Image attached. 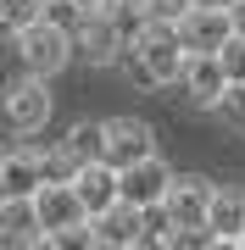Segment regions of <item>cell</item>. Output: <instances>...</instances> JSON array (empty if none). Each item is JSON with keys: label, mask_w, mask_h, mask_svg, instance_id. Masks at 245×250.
Instances as JSON below:
<instances>
[{"label": "cell", "mask_w": 245, "mask_h": 250, "mask_svg": "<svg viewBox=\"0 0 245 250\" xmlns=\"http://www.w3.org/2000/svg\"><path fill=\"white\" fill-rule=\"evenodd\" d=\"M184 56H190V50L178 45V28H173V22H145V28H139V34L117 50V72L134 83V89L162 95V89L178 83Z\"/></svg>", "instance_id": "obj_1"}, {"label": "cell", "mask_w": 245, "mask_h": 250, "mask_svg": "<svg viewBox=\"0 0 245 250\" xmlns=\"http://www.w3.org/2000/svg\"><path fill=\"white\" fill-rule=\"evenodd\" d=\"M11 45H17V62H22V72L56 78V72H67V67H73V34H67L62 22H50V17L28 22L22 34H11Z\"/></svg>", "instance_id": "obj_2"}, {"label": "cell", "mask_w": 245, "mask_h": 250, "mask_svg": "<svg viewBox=\"0 0 245 250\" xmlns=\"http://www.w3.org/2000/svg\"><path fill=\"white\" fill-rule=\"evenodd\" d=\"M56 111V95H50V78H39V72H22V78H11L6 89H0V117H6L11 134H39V128L50 123Z\"/></svg>", "instance_id": "obj_3"}, {"label": "cell", "mask_w": 245, "mask_h": 250, "mask_svg": "<svg viewBox=\"0 0 245 250\" xmlns=\"http://www.w3.org/2000/svg\"><path fill=\"white\" fill-rule=\"evenodd\" d=\"M173 28H178V45L190 56H218L234 34V17H228V6H190Z\"/></svg>", "instance_id": "obj_4"}, {"label": "cell", "mask_w": 245, "mask_h": 250, "mask_svg": "<svg viewBox=\"0 0 245 250\" xmlns=\"http://www.w3.org/2000/svg\"><path fill=\"white\" fill-rule=\"evenodd\" d=\"M167 184H173V167H167L162 150H151V156L117 167V200H128V206H156L167 195Z\"/></svg>", "instance_id": "obj_5"}, {"label": "cell", "mask_w": 245, "mask_h": 250, "mask_svg": "<svg viewBox=\"0 0 245 250\" xmlns=\"http://www.w3.org/2000/svg\"><path fill=\"white\" fill-rule=\"evenodd\" d=\"M34 211H39V228L45 233H62V228H84L89 223V211L78 206L73 195V178H45L34 189Z\"/></svg>", "instance_id": "obj_6"}, {"label": "cell", "mask_w": 245, "mask_h": 250, "mask_svg": "<svg viewBox=\"0 0 245 250\" xmlns=\"http://www.w3.org/2000/svg\"><path fill=\"white\" fill-rule=\"evenodd\" d=\"M212 184L206 172H173V184H167V217H173V228H190V223H206V206H212Z\"/></svg>", "instance_id": "obj_7"}, {"label": "cell", "mask_w": 245, "mask_h": 250, "mask_svg": "<svg viewBox=\"0 0 245 250\" xmlns=\"http://www.w3.org/2000/svg\"><path fill=\"white\" fill-rule=\"evenodd\" d=\"M117 50H123V34L111 22V11H84L78 34H73V56H84L89 67H117Z\"/></svg>", "instance_id": "obj_8"}, {"label": "cell", "mask_w": 245, "mask_h": 250, "mask_svg": "<svg viewBox=\"0 0 245 250\" xmlns=\"http://www.w3.org/2000/svg\"><path fill=\"white\" fill-rule=\"evenodd\" d=\"M139 233H145V211L128 206V200H117L100 217H89V245H100V250H134Z\"/></svg>", "instance_id": "obj_9"}, {"label": "cell", "mask_w": 245, "mask_h": 250, "mask_svg": "<svg viewBox=\"0 0 245 250\" xmlns=\"http://www.w3.org/2000/svg\"><path fill=\"white\" fill-rule=\"evenodd\" d=\"M178 89H184V100H190L195 111H212V106L223 100V89H228V72H223L218 56H184Z\"/></svg>", "instance_id": "obj_10"}, {"label": "cell", "mask_w": 245, "mask_h": 250, "mask_svg": "<svg viewBox=\"0 0 245 250\" xmlns=\"http://www.w3.org/2000/svg\"><path fill=\"white\" fill-rule=\"evenodd\" d=\"M156 150V128L145 123V117H106V161L111 167H128V161L151 156Z\"/></svg>", "instance_id": "obj_11"}, {"label": "cell", "mask_w": 245, "mask_h": 250, "mask_svg": "<svg viewBox=\"0 0 245 250\" xmlns=\"http://www.w3.org/2000/svg\"><path fill=\"white\" fill-rule=\"evenodd\" d=\"M39 150H45V145H34V134H28V145L0 150V200H6V195H34V189L45 184Z\"/></svg>", "instance_id": "obj_12"}, {"label": "cell", "mask_w": 245, "mask_h": 250, "mask_svg": "<svg viewBox=\"0 0 245 250\" xmlns=\"http://www.w3.org/2000/svg\"><path fill=\"white\" fill-rule=\"evenodd\" d=\"M73 195H78V206H84L89 217H100L106 206H117V167H111L106 156H100V161H78Z\"/></svg>", "instance_id": "obj_13"}, {"label": "cell", "mask_w": 245, "mask_h": 250, "mask_svg": "<svg viewBox=\"0 0 245 250\" xmlns=\"http://www.w3.org/2000/svg\"><path fill=\"white\" fill-rule=\"evenodd\" d=\"M206 223H212V233H218V245L234 250V239L245 233V189L218 184L212 189V206H206Z\"/></svg>", "instance_id": "obj_14"}, {"label": "cell", "mask_w": 245, "mask_h": 250, "mask_svg": "<svg viewBox=\"0 0 245 250\" xmlns=\"http://www.w3.org/2000/svg\"><path fill=\"white\" fill-rule=\"evenodd\" d=\"M45 228H39L34 195H6L0 200V245H39Z\"/></svg>", "instance_id": "obj_15"}, {"label": "cell", "mask_w": 245, "mask_h": 250, "mask_svg": "<svg viewBox=\"0 0 245 250\" xmlns=\"http://www.w3.org/2000/svg\"><path fill=\"white\" fill-rule=\"evenodd\" d=\"M62 150L73 161H100L106 156V117H78V123H67Z\"/></svg>", "instance_id": "obj_16"}, {"label": "cell", "mask_w": 245, "mask_h": 250, "mask_svg": "<svg viewBox=\"0 0 245 250\" xmlns=\"http://www.w3.org/2000/svg\"><path fill=\"white\" fill-rule=\"evenodd\" d=\"M212 111H218L223 134L245 145V83H228V89H223V100H218V106H212Z\"/></svg>", "instance_id": "obj_17"}, {"label": "cell", "mask_w": 245, "mask_h": 250, "mask_svg": "<svg viewBox=\"0 0 245 250\" xmlns=\"http://www.w3.org/2000/svg\"><path fill=\"white\" fill-rule=\"evenodd\" d=\"M45 17V0H0V34H22L28 22H39Z\"/></svg>", "instance_id": "obj_18"}, {"label": "cell", "mask_w": 245, "mask_h": 250, "mask_svg": "<svg viewBox=\"0 0 245 250\" xmlns=\"http://www.w3.org/2000/svg\"><path fill=\"white\" fill-rule=\"evenodd\" d=\"M167 245L173 250H218V233H212V223H190V228H173Z\"/></svg>", "instance_id": "obj_19"}, {"label": "cell", "mask_w": 245, "mask_h": 250, "mask_svg": "<svg viewBox=\"0 0 245 250\" xmlns=\"http://www.w3.org/2000/svg\"><path fill=\"white\" fill-rule=\"evenodd\" d=\"M218 62L228 72V83H245V34H228V45L218 50Z\"/></svg>", "instance_id": "obj_20"}, {"label": "cell", "mask_w": 245, "mask_h": 250, "mask_svg": "<svg viewBox=\"0 0 245 250\" xmlns=\"http://www.w3.org/2000/svg\"><path fill=\"white\" fill-rule=\"evenodd\" d=\"M39 167H45V178H73L78 161L62 150V139H56V145H45V150H39Z\"/></svg>", "instance_id": "obj_21"}, {"label": "cell", "mask_w": 245, "mask_h": 250, "mask_svg": "<svg viewBox=\"0 0 245 250\" xmlns=\"http://www.w3.org/2000/svg\"><path fill=\"white\" fill-rule=\"evenodd\" d=\"M190 6H195V0H145V17L151 22H178Z\"/></svg>", "instance_id": "obj_22"}, {"label": "cell", "mask_w": 245, "mask_h": 250, "mask_svg": "<svg viewBox=\"0 0 245 250\" xmlns=\"http://www.w3.org/2000/svg\"><path fill=\"white\" fill-rule=\"evenodd\" d=\"M228 17H234V34H245V0H228Z\"/></svg>", "instance_id": "obj_23"}, {"label": "cell", "mask_w": 245, "mask_h": 250, "mask_svg": "<svg viewBox=\"0 0 245 250\" xmlns=\"http://www.w3.org/2000/svg\"><path fill=\"white\" fill-rule=\"evenodd\" d=\"M78 6H84V11H100V6H106V0H78Z\"/></svg>", "instance_id": "obj_24"}, {"label": "cell", "mask_w": 245, "mask_h": 250, "mask_svg": "<svg viewBox=\"0 0 245 250\" xmlns=\"http://www.w3.org/2000/svg\"><path fill=\"white\" fill-rule=\"evenodd\" d=\"M195 6H228V0H195Z\"/></svg>", "instance_id": "obj_25"}, {"label": "cell", "mask_w": 245, "mask_h": 250, "mask_svg": "<svg viewBox=\"0 0 245 250\" xmlns=\"http://www.w3.org/2000/svg\"><path fill=\"white\" fill-rule=\"evenodd\" d=\"M117 6H145V0H117Z\"/></svg>", "instance_id": "obj_26"}, {"label": "cell", "mask_w": 245, "mask_h": 250, "mask_svg": "<svg viewBox=\"0 0 245 250\" xmlns=\"http://www.w3.org/2000/svg\"><path fill=\"white\" fill-rule=\"evenodd\" d=\"M234 250H245V233H240V239H234Z\"/></svg>", "instance_id": "obj_27"}, {"label": "cell", "mask_w": 245, "mask_h": 250, "mask_svg": "<svg viewBox=\"0 0 245 250\" xmlns=\"http://www.w3.org/2000/svg\"><path fill=\"white\" fill-rule=\"evenodd\" d=\"M0 39H6V34H0Z\"/></svg>", "instance_id": "obj_28"}]
</instances>
